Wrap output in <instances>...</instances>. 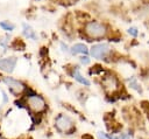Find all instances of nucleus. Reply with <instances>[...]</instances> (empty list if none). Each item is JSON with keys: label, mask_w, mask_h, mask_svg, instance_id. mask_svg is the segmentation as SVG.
Here are the masks:
<instances>
[{"label": "nucleus", "mask_w": 149, "mask_h": 139, "mask_svg": "<svg viewBox=\"0 0 149 139\" xmlns=\"http://www.w3.org/2000/svg\"><path fill=\"white\" fill-rule=\"evenodd\" d=\"M101 83H102V86L105 88V90L107 92H109V93H113L119 89V81L112 74H106L102 77Z\"/></svg>", "instance_id": "obj_4"}, {"label": "nucleus", "mask_w": 149, "mask_h": 139, "mask_svg": "<svg viewBox=\"0 0 149 139\" xmlns=\"http://www.w3.org/2000/svg\"><path fill=\"white\" fill-rule=\"evenodd\" d=\"M27 105L34 112H36V113L44 111L45 107H47V104H45L44 99L41 96L36 95V93H34L33 96H28V98H27Z\"/></svg>", "instance_id": "obj_3"}, {"label": "nucleus", "mask_w": 149, "mask_h": 139, "mask_svg": "<svg viewBox=\"0 0 149 139\" xmlns=\"http://www.w3.org/2000/svg\"><path fill=\"white\" fill-rule=\"evenodd\" d=\"M71 74H72V77H73L77 82H79V83H80V84H83V85L90 86V84H91V83H90V81L81 76V74L79 72V69H78L77 67H74V68L72 69V72H71Z\"/></svg>", "instance_id": "obj_8"}, {"label": "nucleus", "mask_w": 149, "mask_h": 139, "mask_svg": "<svg viewBox=\"0 0 149 139\" xmlns=\"http://www.w3.org/2000/svg\"><path fill=\"white\" fill-rule=\"evenodd\" d=\"M109 51V47L107 43H99V44H94L91 49H90V54L91 56H93L94 58H104L106 57V55Z\"/></svg>", "instance_id": "obj_6"}, {"label": "nucleus", "mask_w": 149, "mask_h": 139, "mask_svg": "<svg viewBox=\"0 0 149 139\" xmlns=\"http://www.w3.org/2000/svg\"><path fill=\"white\" fill-rule=\"evenodd\" d=\"M80 62H81L83 64H88V63H90V58H88L87 56H81V57H80Z\"/></svg>", "instance_id": "obj_15"}, {"label": "nucleus", "mask_w": 149, "mask_h": 139, "mask_svg": "<svg viewBox=\"0 0 149 139\" xmlns=\"http://www.w3.org/2000/svg\"><path fill=\"white\" fill-rule=\"evenodd\" d=\"M128 33H129L132 36H134V37H135V36H137V29H136V28H134V27L129 28V29H128Z\"/></svg>", "instance_id": "obj_14"}, {"label": "nucleus", "mask_w": 149, "mask_h": 139, "mask_svg": "<svg viewBox=\"0 0 149 139\" xmlns=\"http://www.w3.org/2000/svg\"><path fill=\"white\" fill-rule=\"evenodd\" d=\"M87 51H88L87 47L83 43H77L71 48V54L72 55H76V54H79V53L80 54H87Z\"/></svg>", "instance_id": "obj_9"}, {"label": "nucleus", "mask_w": 149, "mask_h": 139, "mask_svg": "<svg viewBox=\"0 0 149 139\" xmlns=\"http://www.w3.org/2000/svg\"><path fill=\"white\" fill-rule=\"evenodd\" d=\"M23 34H24L27 37H29V39L36 40V35H35L34 30H33V29H31V27H30V26H28L27 23H23Z\"/></svg>", "instance_id": "obj_10"}, {"label": "nucleus", "mask_w": 149, "mask_h": 139, "mask_svg": "<svg viewBox=\"0 0 149 139\" xmlns=\"http://www.w3.org/2000/svg\"><path fill=\"white\" fill-rule=\"evenodd\" d=\"M2 81L6 83V85L9 88V90H10L13 93H21V92L26 89V86H24V84H23L22 82L17 81V79H15V78H13V77L3 76V77H2Z\"/></svg>", "instance_id": "obj_5"}, {"label": "nucleus", "mask_w": 149, "mask_h": 139, "mask_svg": "<svg viewBox=\"0 0 149 139\" xmlns=\"http://www.w3.org/2000/svg\"><path fill=\"white\" fill-rule=\"evenodd\" d=\"M85 32L88 36L93 37V39H100L102 36H105L106 34V26L97 22V21H90L85 25Z\"/></svg>", "instance_id": "obj_1"}, {"label": "nucleus", "mask_w": 149, "mask_h": 139, "mask_svg": "<svg viewBox=\"0 0 149 139\" xmlns=\"http://www.w3.org/2000/svg\"><path fill=\"white\" fill-rule=\"evenodd\" d=\"M16 64V57H6L0 60V70L6 72H12L14 70V67Z\"/></svg>", "instance_id": "obj_7"}, {"label": "nucleus", "mask_w": 149, "mask_h": 139, "mask_svg": "<svg viewBox=\"0 0 149 139\" xmlns=\"http://www.w3.org/2000/svg\"><path fill=\"white\" fill-rule=\"evenodd\" d=\"M55 123H56V126H57V128L59 131L65 132L68 134H70L74 130V124H73L72 119L66 114H63V113L58 114L56 120H55Z\"/></svg>", "instance_id": "obj_2"}, {"label": "nucleus", "mask_w": 149, "mask_h": 139, "mask_svg": "<svg viewBox=\"0 0 149 139\" xmlns=\"http://www.w3.org/2000/svg\"><path fill=\"white\" fill-rule=\"evenodd\" d=\"M129 85H130V88H133V89H135L137 92H142V90H141V88L137 85V83H136V81H135V78H132L130 81H129Z\"/></svg>", "instance_id": "obj_13"}, {"label": "nucleus", "mask_w": 149, "mask_h": 139, "mask_svg": "<svg viewBox=\"0 0 149 139\" xmlns=\"http://www.w3.org/2000/svg\"><path fill=\"white\" fill-rule=\"evenodd\" d=\"M98 137H99V139H107V134L105 132H102V131L98 132Z\"/></svg>", "instance_id": "obj_16"}, {"label": "nucleus", "mask_w": 149, "mask_h": 139, "mask_svg": "<svg viewBox=\"0 0 149 139\" xmlns=\"http://www.w3.org/2000/svg\"><path fill=\"white\" fill-rule=\"evenodd\" d=\"M0 27L5 30H13L14 29V25L13 23H9L8 21H1L0 22Z\"/></svg>", "instance_id": "obj_11"}, {"label": "nucleus", "mask_w": 149, "mask_h": 139, "mask_svg": "<svg viewBox=\"0 0 149 139\" xmlns=\"http://www.w3.org/2000/svg\"><path fill=\"white\" fill-rule=\"evenodd\" d=\"M12 47H13L14 49H16V50H23L24 44H23L20 40H16V41H14V43L12 44Z\"/></svg>", "instance_id": "obj_12"}]
</instances>
